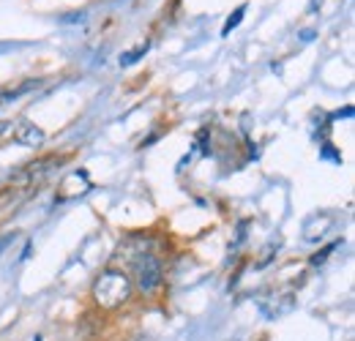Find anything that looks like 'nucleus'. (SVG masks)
Masks as SVG:
<instances>
[{
	"label": "nucleus",
	"instance_id": "obj_6",
	"mask_svg": "<svg viewBox=\"0 0 355 341\" xmlns=\"http://www.w3.org/2000/svg\"><path fill=\"white\" fill-rule=\"evenodd\" d=\"M145 52H148V42L139 44V46H137V49H132V52H123V55H121V66H132V63H137V60H139Z\"/></svg>",
	"mask_w": 355,
	"mask_h": 341
},
{
	"label": "nucleus",
	"instance_id": "obj_3",
	"mask_svg": "<svg viewBox=\"0 0 355 341\" xmlns=\"http://www.w3.org/2000/svg\"><path fill=\"white\" fill-rule=\"evenodd\" d=\"M11 142L22 148H42L46 142V134L33 121H19V123H11Z\"/></svg>",
	"mask_w": 355,
	"mask_h": 341
},
{
	"label": "nucleus",
	"instance_id": "obj_10",
	"mask_svg": "<svg viewBox=\"0 0 355 341\" xmlns=\"http://www.w3.org/2000/svg\"><path fill=\"white\" fill-rule=\"evenodd\" d=\"M33 341H44V339H42V336H33Z\"/></svg>",
	"mask_w": 355,
	"mask_h": 341
},
{
	"label": "nucleus",
	"instance_id": "obj_2",
	"mask_svg": "<svg viewBox=\"0 0 355 341\" xmlns=\"http://www.w3.org/2000/svg\"><path fill=\"white\" fill-rule=\"evenodd\" d=\"M129 276H132L134 292H139L142 298H156L164 287V265L153 252H142L134 256Z\"/></svg>",
	"mask_w": 355,
	"mask_h": 341
},
{
	"label": "nucleus",
	"instance_id": "obj_7",
	"mask_svg": "<svg viewBox=\"0 0 355 341\" xmlns=\"http://www.w3.org/2000/svg\"><path fill=\"white\" fill-rule=\"evenodd\" d=\"M334 249H336V243H331V246H328V249H325V252H317V254L311 256V265H322V262H325V259H328V256H325V254H331V252H334Z\"/></svg>",
	"mask_w": 355,
	"mask_h": 341
},
{
	"label": "nucleus",
	"instance_id": "obj_8",
	"mask_svg": "<svg viewBox=\"0 0 355 341\" xmlns=\"http://www.w3.org/2000/svg\"><path fill=\"white\" fill-rule=\"evenodd\" d=\"M8 243H11V235H3V238H0V254L6 252V246H8Z\"/></svg>",
	"mask_w": 355,
	"mask_h": 341
},
{
	"label": "nucleus",
	"instance_id": "obj_4",
	"mask_svg": "<svg viewBox=\"0 0 355 341\" xmlns=\"http://www.w3.org/2000/svg\"><path fill=\"white\" fill-rule=\"evenodd\" d=\"M63 159H58V156H46V159H39V161H33V164H28V167H22V172L14 177L17 183H39L42 177H46L52 167H58Z\"/></svg>",
	"mask_w": 355,
	"mask_h": 341
},
{
	"label": "nucleus",
	"instance_id": "obj_1",
	"mask_svg": "<svg viewBox=\"0 0 355 341\" xmlns=\"http://www.w3.org/2000/svg\"><path fill=\"white\" fill-rule=\"evenodd\" d=\"M132 298H134L132 276L123 268H104L93 279V284H90V300L101 311H118V308L129 306Z\"/></svg>",
	"mask_w": 355,
	"mask_h": 341
},
{
	"label": "nucleus",
	"instance_id": "obj_9",
	"mask_svg": "<svg viewBox=\"0 0 355 341\" xmlns=\"http://www.w3.org/2000/svg\"><path fill=\"white\" fill-rule=\"evenodd\" d=\"M8 131H11V123H0V137L8 134Z\"/></svg>",
	"mask_w": 355,
	"mask_h": 341
},
{
	"label": "nucleus",
	"instance_id": "obj_5",
	"mask_svg": "<svg viewBox=\"0 0 355 341\" xmlns=\"http://www.w3.org/2000/svg\"><path fill=\"white\" fill-rule=\"evenodd\" d=\"M243 14H246V3H243V6H238V8H235L230 17H227V22H224V28H222V36H230V33H232V30L241 25Z\"/></svg>",
	"mask_w": 355,
	"mask_h": 341
}]
</instances>
